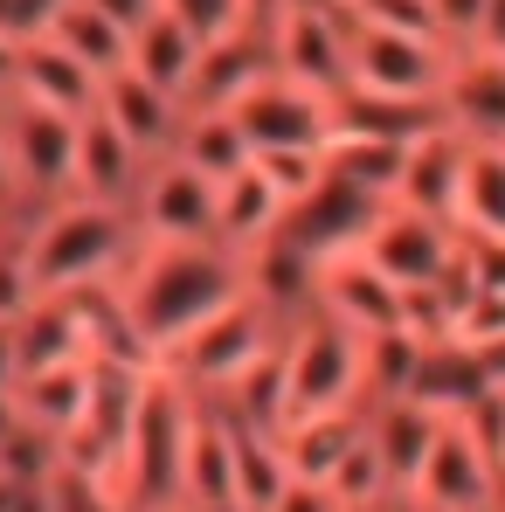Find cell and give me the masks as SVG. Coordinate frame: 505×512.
I'll list each match as a JSON object with an SVG mask.
<instances>
[{
	"label": "cell",
	"instance_id": "obj_38",
	"mask_svg": "<svg viewBox=\"0 0 505 512\" xmlns=\"http://www.w3.org/2000/svg\"><path fill=\"white\" fill-rule=\"evenodd\" d=\"M339 512H346V506H339Z\"/></svg>",
	"mask_w": 505,
	"mask_h": 512
},
{
	"label": "cell",
	"instance_id": "obj_19",
	"mask_svg": "<svg viewBox=\"0 0 505 512\" xmlns=\"http://www.w3.org/2000/svg\"><path fill=\"white\" fill-rule=\"evenodd\" d=\"M443 423H450V416L429 409V402H416V395H402V402H374V409H367V443H374V457H381L395 499H409V485H416L429 443L443 436Z\"/></svg>",
	"mask_w": 505,
	"mask_h": 512
},
{
	"label": "cell",
	"instance_id": "obj_4",
	"mask_svg": "<svg viewBox=\"0 0 505 512\" xmlns=\"http://www.w3.org/2000/svg\"><path fill=\"white\" fill-rule=\"evenodd\" d=\"M284 333H291V319L270 305V298H256V291H243L229 312H215L194 340L180 346L173 360H160L167 374H180L194 395H229L243 374H250L256 360H270L277 346H284Z\"/></svg>",
	"mask_w": 505,
	"mask_h": 512
},
{
	"label": "cell",
	"instance_id": "obj_30",
	"mask_svg": "<svg viewBox=\"0 0 505 512\" xmlns=\"http://www.w3.org/2000/svg\"><path fill=\"white\" fill-rule=\"evenodd\" d=\"M478 21H485V0H429V28L443 49H471Z\"/></svg>",
	"mask_w": 505,
	"mask_h": 512
},
{
	"label": "cell",
	"instance_id": "obj_37",
	"mask_svg": "<svg viewBox=\"0 0 505 512\" xmlns=\"http://www.w3.org/2000/svg\"><path fill=\"white\" fill-rule=\"evenodd\" d=\"M7 229H14V215H7V208H0V236H7Z\"/></svg>",
	"mask_w": 505,
	"mask_h": 512
},
{
	"label": "cell",
	"instance_id": "obj_15",
	"mask_svg": "<svg viewBox=\"0 0 505 512\" xmlns=\"http://www.w3.org/2000/svg\"><path fill=\"white\" fill-rule=\"evenodd\" d=\"M180 506L187 512H243L236 492V416L201 395L194 436H187V471H180Z\"/></svg>",
	"mask_w": 505,
	"mask_h": 512
},
{
	"label": "cell",
	"instance_id": "obj_6",
	"mask_svg": "<svg viewBox=\"0 0 505 512\" xmlns=\"http://www.w3.org/2000/svg\"><path fill=\"white\" fill-rule=\"evenodd\" d=\"M353 21V14H346ZM450 70V49L429 28H395V21H353V84L346 90H374V97H416L436 104Z\"/></svg>",
	"mask_w": 505,
	"mask_h": 512
},
{
	"label": "cell",
	"instance_id": "obj_28",
	"mask_svg": "<svg viewBox=\"0 0 505 512\" xmlns=\"http://www.w3.org/2000/svg\"><path fill=\"white\" fill-rule=\"evenodd\" d=\"M422 353H429V340H416L409 326L402 333H374L367 340V388H360V402L374 409V402H402L409 388H416L422 374Z\"/></svg>",
	"mask_w": 505,
	"mask_h": 512
},
{
	"label": "cell",
	"instance_id": "obj_21",
	"mask_svg": "<svg viewBox=\"0 0 505 512\" xmlns=\"http://www.w3.org/2000/svg\"><path fill=\"white\" fill-rule=\"evenodd\" d=\"M464 153H471V146H464L450 125H429L416 146H409V160H402V187H395V201H402V208H422V215H436V222H450V229H457Z\"/></svg>",
	"mask_w": 505,
	"mask_h": 512
},
{
	"label": "cell",
	"instance_id": "obj_11",
	"mask_svg": "<svg viewBox=\"0 0 505 512\" xmlns=\"http://www.w3.org/2000/svg\"><path fill=\"white\" fill-rule=\"evenodd\" d=\"M457 250H464V236H457L450 222H436V215H422V208H402V201H388L381 222H374L367 243H360V256H367L388 284H402V291L436 284V277L457 263Z\"/></svg>",
	"mask_w": 505,
	"mask_h": 512
},
{
	"label": "cell",
	"instance_id": "obj_29",
	"mask_svg": "<svg viewBox=\"0 0 505 512\" xmlns=\"http://www.w3.org/2000/svg\"><path fill=\"white\" fill-rule=\"evenodd\" d=\"M402 160H409V146H395V139H360V132H339L333 153H326V167L339 180H353V187H367V194H388L395 201V187H402Z\"/></svg>",
	"mask_w": 505,
	"mask_h": 512
},
{
	"label": "cell",
	"instance_id": "obj_10",
	"mask_svg": "<svg viewBox=\"0 0 505 512\" xmlns=\"http://www.w3.org/2000/svg\"><path fill=\"white\" fill-rule=\"evenodd\" d=\"M132 222L139 243H215V180L180 153H160L132 194Z\"/></svg>",
	"mask_w": 505,
	"mask_h": 512
},
{
	"label": "cell",
	"instance_id": "obj_26",
	"mask_svg": "<svg viewBox=\"0 0 505 512\" xmlns=\"http://www.w3.org/2000/svg\"><path fill=\"white\" fill-rule=\"evenodd\" d=\"M457 236L464 243H505V146H471L464 153Z\"/></svg>",
	"mask_w": 505,
	"mask_h": 512
},
{
	"label": "cell",
	"instance_id": "obj_34",
	"mask_svg": "<svg viewBox=\"0 0 505 512\" xmlns=\"http://www.w3.org/2000/svg\"><path fill=\"white\" fill-rule=\"evenodd\" d=\"M14 77H21V42H14V35H0V104L14 97Z\"/></svg>",
	"mask_w": 505,
	"mask_h": 512
},
{
	"label": "cell",
	"instance_id": "obj_9",
	"mask_svg": "<svg viewBox=\"0 0 505 512\" xmlns=\"http://www.w3.org/2000/svg\"><path fill=\"white\" fill-rule=\"evenodd\" d=\"M381 208H388V194H367V187H353V180H339V173L326 167V180H319L305 201L284 208V229H277L270 243L298 250L305 263H326V256L360 250L367 229L381 222Z\"/></svg>",
	"mask_w": 505,
	"mask_h": 512
},
{
	"label": "cell",
	"instance_id": "obj_31",
	"mask_svg": "<svg viewBox=\"0 0 505 512\" xmlns=\"http://www.w3.org/2000/svg\"><path fill=\"white\" fill-rule=\"evenodd\" d=\"M160 7H173L201 42H215V35H236V28H243V0H160Z\"/></svg>",
	"mask_w": 505,
	"mask_h": 512
},
{
	"label": "cell",
	"instance_id": "obj_7",
	"mask_svg": "<svg viewBox=\"0 0 505 512\" xmlns=\"http://www.w3.org/2000/svg\"><path fill=\"white\" fill-rule=\"evenodd\" d=\"M0 125H7V160H14V187H21V215H42V208L70 201L77 118L7 97V104H0Z\"/></svg>",
	"mask_w": 505,
	"mask_h": 512
},
{
	"label": "cell",
	"instance_id": "obj_12",
	"mask_svg": "<svg viewBox=\"0 0 505 512\" xmlns=\"http://www.w3.org/2000/svg\"><path fill=\"white\" fill-rule=\"evenodd\" d=\"M270 63L291 84H312L326 97H339L353 84V21L333 14V7H291L270 28Z\"/></svg>",
	"mask_w": 505,
	"mask_h": 512
},
{
	"label": "cell",
	"instance_id": "obj_13",
	"mask_svg": "<svg viewBox=\"0 0 505 512\" xmlns=\"http://www.w3.org/2000/svg\"><path fill=\"white\" fill-rule=\"evenodd\" d=\"M436 118L464 146H505V56L450 49V70L436 90Z\"/></svg>",
	"mask_w": 505,
	"mask_h": 512
},
{
	"label": "cell",
	"instance_id": "obj_18",
	"mask_svg": "<svg viewBox=\"0 0 505 512\" xmlns=\"http://www.w3.org/2000/svg\"><path fill=\"white\" fill-rule=\"evenodd\" d=\"M97 90H104V77H97L90 63H77L56 35L21 42V77H14V97H21V104L63 111V118H90V111H97Z\"/></svg>",
	"mask_w": 505,
	"mask_h": 512
},
{
	"label": "cell",
	"instance_id": "obj_24",
	"mask_svg": "<svg viewBox=\"0 0 505 512\" xmlns=\"http://www.w3.org/2000/svg\"><path fill=\"white\" fill-rule=\"evenodd\" d=\"M14 409L28 423H42L49 436H70L90 416V360H63V367H42V374H21L14 381Z\"/></svg>",
	"mask_w": 505,
	"mask_h": 512
},
{
	"label": "cell",
	"instance_id": "obj_33",
	"mask_svg": "<svg viewBox=\"0 0 505 512\" xmlns=\"http://www.w3.org/2000/svg\"><path fill=\"white\" fill-rule=\"evenodd\" d=\"M21 381V346H14V319H0V395H14Z\"/></svg>",
	"mask_w": 505,
	"mask_h": 512
},
{
	"label": "cell",
	"instance_id": "obj_25",
	"mask_svg": "<svg viewBox=\"0 0 505 512\" xmlns=\"http://www.w3.org/2000/svg\"><path fill=\"white\" fill-rule=\"evenodd\" d=\"M77 63H90L97 77H111V70H125L132 63V21H118L104 0H70L63 14H56V28H49Z\"/></svg>",
	"mask_w": 505,
	"mask_h": 512
},
{
	"label": "cell",
	"instance_id": "obj_16",
	"mask_svg": "<svg viewBox=\"0 0 505 512\" xmlns=\"http://www.w3.org/2000/svg\"><path fill=\"white\" fill-rule=\"evenodd\" d=\"M146 167H153V160H146V153H139L104 111L77 118V167H70V194H77V201L132 208V194H139Z\"/></svg>",
	"mask_w": 505,
	"mask_h": 512
},
{
	"label": "cell",
	"instance_id": "obj_8",
	"mask_svg": "<svg viewBox=\"0 0 505 512\" xmlns=\"http://www.w3.org/2000/svg\"><path fill=\"white\" fill-rule=\"evenodd\" d=\"M409 506H416V512H499L505 506L499 457L464 429V416H450L443 436L429 443L416 485H409Z\"/></svg>",
	"mask_w": 505,
	"mask_h": 512
},
{
	"label": "cell",
	"instance_id": "obj_2",
	"mask_svg": "<svg viewBox=\"0 0 505 512\" xmlns=\"http://www.w3.org/2000/svg\"><path fill=\"white\" fill-rule=\"evenodd\" d=\"M139 256V222L132 208H104V201H56L42 215H28V277L35 298H77L104 291L125 277V263Z\"/></svg>",
	"mask_w": 505,
	"mask_h": 512
},
{
	"label": "cell",
	"instance_id": "obj_3",
	"mask_svg": "<svg viewBox=\"0 0 505 512\" xmlns=\"http://www.w3.org/2000/svg\"><path fill=\"white\" fill-rule=\"evenodd\" d=\"M284 374H291V423L298 416H333V409H367V340L339 326L333 312L305 305L284 333Z\"/></svg>",
	"mask_w": 505,
	"mask_h": 512
},
{
	"label": "cell",
	"instance_id": "obj_17",
	"mask_svg": "<svg viewBox=\"0 0 505 512\" xmlns=\"http://www.w3.org/2000/svg\"><path fill=\"white\" fill-rule=\"evenodd\" d=\"M97 111L146 153V160H160V153H173V139H180V118H187V104L173 97V90H160L153 77H139L132 63L125 70H111L104 77V90H97Z\"/></svg>",
	"mask_w": 505,
	"mask_h": 512
},
{
	"label": "cell",
	"instance_id": "obj_27",
	"mask_svg": "<svg viewBox=\"0 0 505 512\" xmlns=\"http://www.w3.org/2000/svg\"><path fill=\"white\" fill-rule=\"evenodd\" d=\"M173 153H180V160H187L194 173H208L215 187L256 160L250 139H243V125H236L229 111H187V118H180V139H173Z\"/></svg>",
	"mask_w": 505,
	"mask_h": 512
},
{
	"label": "cell",
	"instance_id": "obj_23",
	"mask_svg": "<svg viewBox=\"0 0 505 512\" xmlns=\"http://www.w3.org/2000/svg\"><path fill=\"white\" fill-rule=\"evenodd\" d=\"M360 436H367V409H333V416H298L277 443H284L291 478H319V485H326Z\"/></svg>",
	"mask_w": 505,
	"mask_h": 512
},
{
	"label": "cell",
	"instance_id": "obj_35",
	"mask_svg": "<svg viewBox=\"0 0 505 512\" xmlns=\"http://www.w3.org/2000/svg\"><path fill=\"white\" fill-rule=\"evenodd\" d=\"M0 208L21 215V187H14V160H7V125H0Z\"/></svg>",
	"mask_w": 505,
	"mask_h": 512
},
{
	"label": "cell",
	"instance_id": "obj_39",
	"mask_svg": "<svg viewBox=\"0 0 505 512\" xmlns=\"http://www.w3.org/2000/svg\"><path fill=\"white\" fill-rule=\"evenodd\" d=\"M499 512H505V506H499Z\"/></svg>",
	"mask_w": 505,
	"mask_h": 512
},
{
	"label": "cell",
	"instance_id": "obj_20",
	"mask_svg": "<svg viewBox=\"0 0 505 512\" xmlns=\"http://www.w3.org/2000/svg\"><path fill=\"white\" fill-rule=\"evenodd\" d=\"M284 194H277V180L256 167H243V173H229L222 187H215V243L222 250H236V256H256L277 229H284Z\"/></svg>",
	"mask_w": 505,
	"mask_h": 512
},
{
	"label": "cell",
	"instance_id": "obj_32",
	"mask_svg": "<svg viewBox=\"0 0 505 512\" xmlns=\"http://www.w3.org/2000/svg\"><path fill=\"white\" fill-rule=\"evenodd\" d=\"M270 512H339V499L319 485V478H291V485H284V499H277Z\"/></svg>",
	"mask_w": 505,
	"mask_h": 512
},
{
	"label": "cell",
	"instance_id": "obj_1",
	"mask_svg": "<svg viewBox=\"0 0 505 512\" xmlns=\"http://www.w3.org/2000/svg\"><path fill=\"white\" fill-rule=\"evenodd\" d=\"M111 291L146 360H173L215 312H229L250 291V256L222 243H139V256L125 263Z\"/></svg>",
	"mask_w": 505,
	"mask_h": 512
},
{
	"label": "cell",
	"instance_id": "obj_22",
	"mask_svg": "<svg viewBox=\"0 0 505 512\" xmlns=\"http://www.w3.org/2000/svg\"><path fill=\"white\" fill-rule=\"evenodd\" d=\"M132 70L153 77L160 90H173L187 104V84L201 70V35L173 14V7H153L146 21H132Z\"/></svg>",
	"mask_w": 505,
	"mask_h": 512
},
{
	"label": "cell",
	"instance_id": "obj_5",
	"mask_svg": "<svg viewBox=\"0 0 505 512\" xmlns=\"http://www.w3.org/2000/svg\"><path fill=\"white\" fill-rule=\"evenodd\" d=\"M229 118L243 125L250 153H333V139H339L333 97L312 90V84H291L284 70L256 77V84L229 104Z\"/></svg>",
	"mask_w": 505,
	"mask_h": 512
},
{
	"label": "cell",
	"instance_id": "obj_36",
	"mask_svg": "<svg viewBox=\"0 0 505 512\" xmlns=\"http://www.w3.org/2000/svg\"><path fill=\"white\" fill-rule=\"evenodd\" d=\"M104 7H111V14H118V21H146V14H153V7H160V0H104Z\"/></svg>",
	"mask_w": 505,
	"mask_h": 512
},
{
	"label": "cell",
	"instance_id": "obj_14",
	"mask_svg": "<svg viewBox=\"0 0 505 512\" xmlns=\"http://www.w3.org/2000/svg\"><path fill=\"white\" fill-rule=\"evenodd\" d=\"M312 305L333 312L339 326H353L360 340H374V333H402V284H388L360 250L326 256V263H319V277H312Z\"/></svg>",
	"mask_w": 505,
	"mask_h": 512
}]
</instances>
